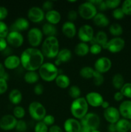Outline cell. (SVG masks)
Returning <instances> with one entry per match:
<instances>
[{
    "instance_id": "cell-37",
    "label": "cell",
    "mask_w": 131,
    "mask_h": 132,
    "mask_svg": "<svg viewBox=\"0 0 131 132\" xmlns=\"http://www.w3.org/2000/svg\"><path fill=\"white\" fill-rule=\"evenodd\" d=\"M121 93L123 94L124 97L131 99V83L130 82H127L125 83L123 87L120 90Z\"/></svg>"
},
{
    "instance_id": "cell-21",
    "label": "cell",
    "mask_w": 131,
    "mask_h": 132,
    "mask_svg": "<svg viewBox=\"0 0 131 132\" xmlns=\"http://www.w3.org/2000/svg\"><path fill=\"white\" fill-rule=\"evenodd\" d=\"M62 32L66 37L68 38H73L77 34V28L73 22L67 21L63 24Z\"/></svg>"
},
{
    "instance_id": "cell-61",
    "label": "cell",
    "mask_w": 131,
    "mask_h": 132,
    "mask_svg": "<svg viewBox=\"0 0 131 132\" xmlns=\"http://www.w3.org/2000/svg\"><path fill=\"white\" fill-rule=\"evenodd\" d=\"M76 1H69V2H70V3H74V2H76Z\"/></svg>"
},
{
    "instance_id": "cell-5",
    "label": "cell",
    "mask_w": 131,
    "mask_h": 132,
    "mask_svg": "<svg viewBox=\"0 0 131 132\" xmlns=\"http://www.w3.org/2000/svg\"><path fill=\"white\" fill-rule=\"evenodd\" d=\"M28 112L31 117L35 121H42L46 116V108L38 101H33L30 104Z\"/></svg>"
},
{
    "instance_id": "cell-2",
    "label": "cell",
    "mask_w": 131,
    "mask_h": 132,
    "mask_svg": "<svg viewBox=\"0 0 131 132\" xmlns=\"http://www.w3.org/2000/svg\"><path fill=\"white\" fill-rule=\"evenodd\" d=\"M59 50V43L56 37H48L42 44L41 52L44 56L53 59L57 57Z\"/></svg>"
},
{
    "instance_id": "cell-29",
    "label": "cell",
    "mask_w": 131,
    "mask_h": 132,
    "mask_svg": "<svg viewBox=\"0 0 131 132\" xmlns=\"http://www.w3.org/2000/svg\"><path fill=\"white\" fill-rule=\"evenodd\" d=\"M42 32L43 34L48 37H55V35L57 34V28L53 24H50L47 23L42 26Z\"/></svg>"
},
{
    "instance_id": "cell-53",
    "label": "cell",
    "mask_w": 131,
    "mask_h": 132,
    "mask_svg": "<svg viewBox=\"0 0 131 132\" xmlns=\"http://www.w3.org/2000/svg\"><path fill=\"white\" fill-rule=\"evenodd\" d=\"M7 42L4 38H0V52H3L7 48Z\"/></svg>"
},
{
    "instance_id": "cell-56",
    "label": "cell",
    "mask_w": 131,
    "mask_h": 132,
    "mask_svg": "<svg viewBox=\"0 0 131 132\" xmlns=\"http://www.w3.org/2000/svg\"><path fill=\"white\" fill-rule=\"evenodd\" d=\"M108 131L109 132H117L115 124H110L108 127Z\"/></svg>"
},
{
    "instance_id": "cell-6",
    "label": "cell",
    "mask_w": 131,
    "mask_h": 132,
    "mask_svg": "<svg viewBox=\"0 0 131 132\" xmlns=\"http://www.w3.org/2000/svg\"><path fill=\"white\" fill-rule=\"evenodd\" d=\"M78 10L79 15L84 19H93L97 14V9L89 1L80 5Z\"/></svg>"
},
{
    "instance_id": "cell-15",
    "label": "cell",
    "mask_w": 131,
    "mask_h": 132,
    "mask_svg": "<svg viewBox=\"0 0 131 132\" xmlns=\"http://www.w3.org/2000/svg\"><path fill=\"white\" fill-rule=\"evenodd\" d=\"M104 118L110 124H116L120 119L119 110L114 106H109L105 110L104 113Z\"/></svg>"
},
{
    "instance_id": "cell-44",
    "label": "cell",
    "mask_w": 131,
    "mask_h": 132,
    "mask_svg": "<svg viewBox=\"0 0 131 132\" xmlns=\"http://www.w3.org/2000/svg\"><path fill=\"white\" fill-rule=\"evenodd\" d=\"M113 16L116 19H121L124 18L125 14L121 8H117L113 12Z\"/></svg>"
},
{
    "instance_id": "cell-1",
    "label": "cell",
    "mask_w": 131,
    "mask_h": 132,
    "mask_svg": "<svg viewBox=\"0 0 131 132\" xmlns=\"http://www.w3.org/2000/svg\"><path fill=\"white\" fill-rule=\"evenodd\" d=\"M44 57L41 50L36 48H28L21 55V64L27 71H35L44 63Z\"/></svg>"
},
{
    "instance_id": "cell-39",
    "label": "cell",
    "mask_w": 131,
    "mask_h": 132,
    "mask_svg": "<svg viewBox=\"0 0 131 132\" xmlns=\"http://www.w3.org/2000/svg\"><path fill=\"white\" fill-rule=\"evenodd\" d=\"M9 33V28L6 24L2 21H0V38L7 37Z\"/></svg>"
},
{
    "instance_id": "cell-9",
    "label": "cell",
    "mask_w": 131,
    "mask_h": 132,
    "mask_svg": "<svg viewBox=\"0 0 131 132\" xmlns=\"http://www.w3.org/2000/svg\"><path fill=\"white\" fill-rule=\"evenodd\" d=\"M125 45V42L123 39L119 37H116L108 41L105 49L108 50L110 52L115 54L121 51L124 48Z\"/></svg>"
},
{
    "instance_id": "cell-38",
    "label": "cell",
    "mask_w": 131,
    "mask_h": 132,
    "mask_svg": "<svg viewBox=\"0 0 131 132\" xmlns=\"http://www.w3.org/2000/svg\"><path fill=\"white\" fill-rule=\"evenodd\" d=\"M13 114L16 119H23L25 116V110L24 108L20 106H17L14 108L13 110Z\"/></svg>"
},
{
    "instance_id": "cell-10",
    "label": "cell",
    "mask_w": 131,
    "mask_h": 132,
    "mask_svg": "<svg viewBox=\"0 0 131 132\" xmlns=\"http://www.w3.org/2000/svg\"><path fill=\"white\" fill-rule=\"evenodd\" d=\"M78 37L83 43L90 42L94 37L93 28L89 24H83L78 31Z\"/></svg>"
},
{
    "instance_id": "cell-25",
    "label": "cell",
    "mask_w": 131,
    "mask_h": 132,
    "mask_svg": "<svg viewBox=\"0 0 131 132\" xmlns=\"http://www.w3.org/2000/svg\"><path fill=\"white\" fill-rule=\"evenodd\" d=\"M55 83L60 88H66L70 85V79L66 75H58L57 78L55 79Z\"/></svg>"
},
{
    "instance_id": "cell-14",
    "label": "cell",
    "mask_w": 131,
    "mask_h": 132,
    "mask_svg": "<svg viewBox=\"0 0 131 132\" xmlns=\"http://www.w3.org/2000/svg\"><path fill=\"white\" fill-rule=\"evenodd\" d=\"M44 12L39 7H32L28 12V19L33 23H40L44 19Z\"/></svg>"
},
{
    "instance_id": "cell-36",
    "label": "cell",
    "mask_w": 131,
    "mask_h": 132,
    "mask_svg": "<svg viewBox=\"0 0 131 132\" xmlns=\"http://www.w3.org/2000/svg\"><path fill=\"white\" fill-rule=\"evenodd\" d=\"M92 77H93L94 84H95L96 86H100V85H101L104 83V78L102 73L95 70Z\"/></svg>"
},
{
    "instance_id": "cell-17",
    "label": "cell",
    "mask_w": 131,
    "mask_h": 132,
    "mask_svg": "<svg viewBox=\"0 0 131 132\" xmlns=\"http://www.w3.org/2000/svg\"><path fill=\"white\" fill-rule=\"evenodd\" d=\"M29 27V21L25 18H20L17 19L15 22L12 24L10 27V30L20 32L28 30Z\"/></svg>"
},
{
    "instance_id": "cell-20",
    "label": "cell",
    "mask_w": 131,
    "mask_h": 132,
    "mask_svg": "<svg viewBox=\"0 0 131 132\" xmlns=\"http://www.w3.org/2000/svg\"><path fill=\"white\" fill-rule=\"evenodd\" d=\"M71 58V52L70 50L67 48L62 49L58 53L55 65L59 66L62 63H67L70 60Z\"/></svg>"
},
{
    "instance_id": "cell-50",
    "label": "cell",
    "mask_w": 131,
    "mask_h": 132,
    "mask_svg": "<svg viewBox=\"0 0 131 132\" xmlns=\"http://www.w3.org/2000/svg\"><path fill=\"white\" fill-rule=\"evenodd\" d=\"M0 78L4 79L6 81H7V79H8V75L5 72V67L1 63H0Z\"/></svg>"
},
{
    "instance_id": "cell-7",
    "label": "cell",
    "mask_w": 131,
    "mask_h": 132,
    "mask_svg": "<svg viewBox=\"0 0 131 132\" xmlns=\"http://www.w3.org/2000/svg\"><path fill=\"white\" fill-rule=\"evenodd\" d=\"M81 126H86L91 131L98 130L100 126V119L99 116L95 113H88L80 121Z\"/></svg>"
},
{
    "instance_id": "cell-27",
    "label": "cell",
    "mask_w": 131,
    "mask_h": 132,
    "mask_svg": "<svg viewBox=\"0 0 131 132\" xmlns=\"http://www.w3.org/2000/svg\"><path fill=\"white\" fill-rule=\"evenodd\" d=\"M22 98H23V96H22L21 92L17 89L12 90L8 95V99L10 103L15 105L19 104L21 102Z\"/></svg>"
},
{
    "instance_id": "cell-49",
    "label": "cell",
    "mask_w": 131,
    "mask_h": 132,
    "mask_svg": "<svg viewBox=\"0 0 131 132\" xmlns=\"http://www.w3.org/2000/svg\"><path fill=\"white\" fill-rule=\"evenodd\" d=\"M34 93L37 95H42L44 92V86L41 84H37L35 86L34 89H33Z\"/></svg>"
},
{
    "instance_id": "cell-33",
    "label": "cell",
    "mask_w": 131,
    "mask_h": 132,
    "mask_svg": "<svg viewBox=\"0 0 131 132\" xmlns=\"http://www.w3.org/2000/svg\"><path fill=\"white\" fill-rule=\"evenodd\" d=\"M95 70L90 67H84L81 68L80 71V75L81 77L83 79H89L92 78L93 76Z\"/></svg>"
},
{
    "instance_id": "cell-3",
    "label": "cell",
    "mask_w": 131,
    "mask_h": 132,
    "mask_svg": "<svg viewBox=\"0 0 131 132\" xmlns=\"http://www.w3.org/2000/svg\"><path fill=\"white\" fill-rule=\"evenodd\" d=\"M88 105L86 98L79 97L74 99L70 107L71 112L73 117L80 120L84 117L87 113Z\"/></svg>"
},
{
    "instance_id": "cell-59",
    "label": "cell",
    "mask_w": 131,
    "mask_h": 132,
    "mask_svg": "<svg viewBox=\"0 0 131 132\" xmlns=\"http://www.w3.org/2000/svg\"><path fill=\"white\" fill-rule=\"evenodd\" d=\"M91 132H101V131H100L98 130H92V131H91Z\"/></svg>"
},
{
    "instance_id": "cell-47",
    "label": "cell",
    "mask_w": 131,
    "mask_h": 132,
    "mask_svg": "<svg viewBox=\"0 0 131 132\" xmlns=\"http://www.w3.org/2000/svg\"><path fill=\"white\" fill-rule=\"evenodd\" d=\"M8 89L7 81L3 78H0V95L5 94Z\"/></svg>"
},
{
    "instance_id": "cell-41",
    "label": "cell",
    "mask_w": 131,
    "mask_h": 132,
    "mask_svg": "<svg viewBox=\"0 0 131 132\" xmlns=\"http://www.w3.org/2000/svg\"><path fill=\"white\" fill-rule=\"evenodd\" d=\"M15 129L18 132H25L27 130V125L24 121L19 119L17 121Z\"/></svg>"
},
{
    "instance_id": "cell-46",
    "label": "cell",
    "mask_w": 131,
    "mask_h": 132,
    "mask_svg": "<svg viewBox=\"0 0 131 132\" xmlns=\"http://www.w3.org/2000/svg\"><path fill=\"white\" fill-rule=\"evenodd\" d=\"M101 49H102L101 46H100L98 44H95V45H91V47L89 48V52L92 54L97 55L101 52Z\"/></svg>"
},
{
    "instance_id": "cell-11",
    "label": "cell",
    "mask_w": 131,
    "mask_h": 132,
    "mask_svg": "<svg viewBox=\"0 0 131 132\" xmlns=\"http://www.w3.org/2000/svg\"><path fill=\"white\" fill-rule=\"evenodd\" d=\"M6 38V42L14 48H19L21 46L24 42V38L21 32H15V31H10L9 32Z\"/></svg>"
},
{
    "instance_id": "cell-48",
    "label": "cell",
    "mask_w": 131,
    "mask_h": 132,
    "mask_svg": "<svg viewBox=\"0 0 131 132\" xmlns=\"http://www.w3.org/2000/svg\"><path fill=\"white\" fill-rule=\"evenodd\" d=\"M53 6V4L52 1H46L43 3V5H42V10L44 11H46V12H47L52 10Z\"/></svg>"
},
{
    "instance_id": "cell-28",
    "label": "cell",
    "mask_w": 131,
    "mask_h": 132,
    "mask_svg": "<svg viewBox=\"0 0 131 132\" xmlns=\"http://www.w3.org/2000/svg\"><path fill=\"white\" fill-rule=\"evenodd\" d=\"M117 132H128L130 130V121L125 119H121L115 124Z\"/></svg>"
},
{
    "instance_id": "cell-55",
    "label": "cell",
    "mask_w": 131,
    "mask_h": 132,
    "mask_svg": "<svg viewBox=\"0 0 131 132\" xmlns=\"http://www.w3.org/2000/svg\"><path fill=\"white\" fill-rule=\"evenodd\" d=\"M124 96L123 95V94L121 93V92H117L114 94V99L116 101H121L122 99H123Z\"/></svg>"
},
{
    "instance_id": "cell-45",
    "label": "cell",
    "mask_w": 131,
    "mask_h": 132,
    "mask_svg": "<svg viewBox=\"0 0 131 132\" xmlns=\"http://www.w3.org/2000/svg\"><path fill=\"white\" fill-rule=\"evenodd\" d=\"M55 119L51 115H46L44 117V118L42 120V122L48 126H51L54 125L55 123Z\"/></svg>"
},
{
    "instance_id": "cell-57",
    "label": "cell",
    "mask_w": 131,
    "mask_h": 132,
    "mask_svg": "<svg viewBox=\"0 0 131 132\" xmlns=\"http://www.w3.org/2000/svg\"><path fill=\"white\" fill-rule=\"evenodd\" d=\"M80 132H91V130L86 126H81V129Z\"/></svg>"
},
{
    "instance_id": "cell-58",
    "label": "cell",
    "mask_w": 131,
    "mask_h": 132,
    "mask_svg": "<svg viewBox=\"0 0 131 132\" xmlns=\"http://www.w3.org/2000/svg\"><path fill=\"white\" fill-rule=\"evenodd\" d=\"M101 107H102L103 108H104V109H107V108H108L109 107V103H108L107 101H104V102H103V103L101 104Z\"/></svg>"
},
{
    "instance_id": "cell-52",
    "label": "cell",
    "mask_w": 131,
    "mask_h": 132,
    "mask_svg": "<svg viewBox=\"0 0 131 132\" xmlns=\"http://www.w3.org/2000/svg\"><path fill=\"white\" fill-rule=\"evenodd\" d=\"M8 10L4 6H0V21L5 19L8 15Z\"/></svg>"
},
{
    "instance_id": "cell-12",
    "label": "cell",
    "mask_w": 131,
    "mask_h": 132,
    "mask_svg": "<svg viewBox=\"0 0 131 132\" xmlns=\"http://www.w3.org/2000/svg\"><path fill=\"white\" fill-rule=\"evenodd\" d=\"M17 120L12 115H5L0 119V128L4 131H10L16 126Z\"/></svg>"
},
{
    "instance_id": "cell-30",
    "label": "cell",
    "mask_w": 131,
    "mask_h": 132,
    "mask_svg": "<svg viewBox=\"0 0 131 132\" xmlns=\"http://www.w3.org/2000/svg\"><path fill=\"white\" fill-rule=\"evenodd\" d=\"M24 79L27 83L34 84L39 79V75L35 71H28L24 74Z\"/></svg>"
},
{
    "instance_id": "cell-35",
    "label": "cell",
    "mask_w": 131,
    "mask_h": 132,
    "mask_svg": "<svg viewBox=\"0 0 131 132\" xmlns=\"http://www.w3.org/2000/svg\"><path fill=\"white\" fill-rule=\"evenodd\" d=\"M81 90L80 88L77 86H72L69 89V95L73 99H76L80 97Z\"/></svg>"
},
{
    "instance_id": "cell-40",
    "label": "cell",
    "mask_w": 131,
    "mask_h": 132,
    "mask_svg": "<svg viewBox=\"0 0 131 132\" xmlns=\"http://www.w3.org/2000/svg\"><path fill=\"white\" fill-rule=\"evenodd\" d=\"M121 9L125 15H131V0H126L122 3Z\"/></svg>"
},
{
    "instance_id": "cell-23",
    "label": "cell",
    "mask_w": 131,
    "mask_h": 132,
    "mask_svg": "<svg viewBox=\"0 0 131 132\" xmlns=\"http://www.w3.org/2000/svg\"><path fill=\"white\" fill-rule=\"evenodd\" d=\"M45 18L48 23L54 25L60 22V19H61V15H60V13L57 10H51L46 13Z\"/></svg>"
},
{
    "instance_id": "cell-13",
    "label": "cell",
    "mask_w": 131,
    "mask_h": 132,
    "mask_svg": "<svg viewBox=\"0 0 131 132\" xmlns=\"http://www.w3.org/2000/svg\"><path fill=\"white\" fill-rule=\"evenodd\" d=\"M111 61L106 57H101L98 58L95 63V70L101 73L108 72L111 68Z\"/></svg>"
},
{
    "instance_id": "cell-8",
    "label": "cell",
    "mask_w": 131,
    "mask_h": 132,
    "mask_svg": "<svg viewBox=\"0 0 131 132\" xmlns=\"http://www.w3.org/2000/svg\"><path fill=\"white\" fill-rule=\"evenodd\" d=\"M28 41L33 48L37 47L41 44L43 37L42 30L37 28H33L30 30L27 35Z\"/></svg>"
},
{
    "instance_id": "cell-34",
    "label": "cell",
    "mask_w": 131,
    "mask_h": 132,
    "mask_svg": "<svg viewBox=\"0 0 131 132\" xmlns=\"http://www.w3.org/2000/svg\"><path fill=\"white\" fill-rule=\"evenodd\" d=\"M109 32L113 36L118 37L123 34V28L118 23H114L109 27Z\"/></svg>"
},
{
    "instance_id": "cell-54",
    "label": "cell",
    "mask_w": 131,
    "mask_h": 132,
    "mask_svg": "<svg viewBox=\"0 0 131 132\" xmlns=\"http://www.w3.org/2000/svg\"><path fill=\"white\" fill-rule=\"evenodd\" d=\"M48 132H63V131L60 126H57V125H53V126H50Z\"/></svg>"
},
{
    "instance_id": "cell-16",
    "label": "cell",
    "mask_w": 131,
    "mask_h": 132,
    "mask_svg": "<svg viewBox=\"0 0 131 132\" xmlns=\"http://www.w3.org/2000/svg\"><path fill=\"white\" fill-rule=\"evenodd\" d=\"M86 99L88 104L92 107L101 106L104 101L103 96L96 92H91L86 95Z\"/></svg>"
},
{
    "instance_id": "cell-31",
    "label": "cell",
    "mask_w": 131,
    "mask_h": 132,
    "mask_svg": "<svg viewBox=\"0 0 131 132\" xmlns=\"http://www.w3.org/2000/svg\"><path fill=\"white\" fill-rule=\"evenodd\" d=\"M112 83L113 86L117 90H121L125 84L124 78L123 76L120 73H116L113 77Z\"/></svg>"
},
{
    "instance_id": "cell-42",
    "label": "cell",
    "mask_w": 131,
    "mask_h": 132,
    "mask_svg": "<svg viewBox=\"0 0 131 132\" xmlns=\"http://www.w3.org/2000/svg\"><path fill=\"white\" fill-rule=\"evenodd\" d=\"M48 128L42 121H39L35 126V132H48Z\"/></svg>"
},
{
    "instance_id": "cell-51",
    "label": "cell",
    "mask_w": 131,
    "mask_h": 132,
    "mask_svg": "<svg viewBox=\"0 0 131 132\" xmlns=\"http://www.w3.org/2000/svg\"><path fill=\"white\" fill-rule=\"evenodd\" d=\"M77 16H78V14H77V12L74 10H71L68 12V19L69 20V21L73 22L74 21H75L77 19Z\"/></svg>"
},
{
    "instance_id": "cell-43",
    "label": "cell",
    "mask_w": 131,
    "mask_h": 132,
    "mask_svg": "<svg viewBox=\"0 0 131 132\" xmlns=\"http://www.w3.org/2000/svg\"><path fill=\"white\" fill-rule=\"evenodd\" d=\"M107 9H117L118 6L120 5L121 1L119 0H107L105 1Z\"/></svg>"
},
{
    "instance_id": "cell-32",
    "label": "cell",
    "mask_w": 131,
    "mask_h": 132,
    "mask_svg": "<svg viewBox=\"0 0 131 132\" xmlns=\"http://www.w3.org/2000/svg\"><path fill=\"white\" fill-rule=\"evenodd\" d=\"M95 39H96L97 44H98L100 46H101V47L105 48V46L108 42V38L106 33L103 32V31H99L96 34Z\"/></svg>"
},
{
    "instance_id": "cell-4",
    "label": "cell",
    "mask_w": 131,
    "mask_h": 132,
    "mask_svg": "<svg viewBox=\"0 0 131 132\" xmlns=\"http://www.w3.org/2000/svg\"><path fill=\"white\" fill-rule=\"evenodd\" d=\"M39 75L42 80L50 82L55 80L59 75V70L53 63H45L39 69Z\"/></svg>"
},
{
    "instance_id": "cell-60",
    "label": "cell",
    "mask_w": 131,
    "mask_h": 132,
    "mask_svg": "<svg viewBox=\"0 0 131 132\" xmlns=\"http://www.w3.org/2000/svg\"><path fill=\"white\" fill-rule=\"evenodd\" d=\"M130 131H131V121H130Z\"/></svg>"
},
{
    "instance_id": "cell-22",
    "label": "cell",
    "mask_w": 131,
    "mask_h": 132,
    "mask_svg": "<svg viewBox=\"0 0 131 132\" xmlns=\"http://www.w3.org/2000/svg\"><path fill=\"white\" fill-rule=\"evenodd\" d=\"M21 64L20 57L15 55H9L4 61V67L9 70H14L17 68Z\"/></svg>"
},
{
    "instance_id": "cell-18",
    "label": "cell",
    "mask_w": 131,
    "mask_h": 132,
    "mask_svg": "<svg viewBox=\"0 0 131 132\" xmlns=\"http://www.w3.org/2000/svg\"><path fill=\"white\" fill-rule=\"evenodd\" d=\"M64 129L66 132H80L81 129L80 122L75 119H68L64 122Z\"/></svg>"
},
{
    "instance_id": "cell-24",
    "label": "cell",
    "mask_w": 131,
    "mask_h": 132,
    "mask_svg": "<svg viewBox=\"0 0 131 132\" xmlns=\"http://www.w3.org/2000/svg\"><path fill=\"white\" fill-rule=\"evenodd\" d=\"M93 22L96 26L100 27H105L109 24V19L102 13H97L93 18Z\"/></svg>"
},
{
    "instance_id": "cell-26",
    "label": "cell",
    "mask_w": 131,
    "mask_h": 132,
    "mask_svg": "<svg viewBox=\"0 0 131 132\" xmlns=\"http://www.w3.org/2000/svg\"><path fill=\"white\" fill-rule=\"evenodd\" d=\"M74 52L78 56H85L89 52V46H88V45L86 43H79L75 46Z\"/></svg>"
},
{
    "instance_id": "cell-19",
    "label": "cell",
    "mask_w": 131,
    "mask_h": 132,
    "mask_svg": "<svg viewBox=\"0 0 131 132\" xmlns=\"http://www.w3.org/2000/svg\"><path fill=\"white\" fill-rule=\"evenodd\" d=\"M118 110L123 119L131 120V101L127 100L122 102Z\"/></svg>"
}]
</instances>
